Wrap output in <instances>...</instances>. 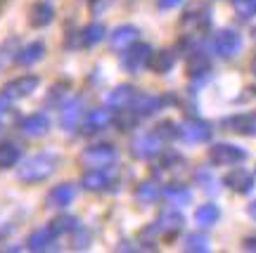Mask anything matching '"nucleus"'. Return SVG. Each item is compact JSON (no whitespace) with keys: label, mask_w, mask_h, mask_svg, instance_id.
Instances as JSON below:
<instances>
[{"label":"nucleus","mask_w":256,"mask_h":253,"mask_svg":"<svg viewBox=\"0 0 256 253\" xmlns=\"http://www.w3.org/2000/svg\"><path fill=\"white\" fill-rule=\"evenodd\" d=\"M40 88V78L34 76V73H24V76H17V78H12L2 85V95L8 97V100H24L28 95H34V92Z\"/></svg>","instance_id":"10"},{"label":"nucleus","mask_w":256,"mask_h":253,"mask_svg":"<svg viewBox=\"0 0 256 253\" xmlns=\"http://www.w3.org/2000/svg\"><path fill=\"white\" fill-rule=\"evenodd\" d=\"M154 133L162 137V142H174V140H180V123L176 121H159L154 128Z\"/></svg>","instance_id":"33"},{"label":"nucleus","mask_w":256,"mask_h":253,"mask_svg":"<svg viewBox=\"0 0 256 253\" xmlns=\"http://www.w3.org/2000/svg\"><path fill=\"white\" fill-rule=\"evenodd\" d=\"M116 159H119L116 147L110 145V142H100V145L86 147L78 156V163L86 171H90V168H112L116 163Z\"/></svg>","instance_id":"2"},{"label":"nucleus","mask_w":256,"mask_h":253,"mask_svg":"<svg viewBox=\"0 0 256 253\" xmlns=\"http://www.w3.org/2000/svg\"><path fill=\"white\" fill-rule=\"evenodd\" d=\"M183 249L192 253H206L211 249V239L209 235L204 232H190V235L183 239Z\"/></svg>","instance_id":"30"},{"label":"nucleus","mask_w":256,"mask_h":253,"mask_svg":"<svg viewBox=\"0 0 256 253\" xmlns=\"http://www.w3.org/2000/svg\"><path fill=\"white\" fill-rule=\"evenodd\" d=\"M247 159V149H242L238 145H230V142H216L209 149V161L214 166H223V168H232Z\"/></svg>","instance_id":"6"},{"label":"nucleus","mask_w":256,"mask_h":253,"mask_svg":"<svg viewBox=\"0 0 256 253\" xmlns=\"http://www.w3.org/2000/svg\"><path fill=\"white\" fill-rule=\"evenodd\" d=\"M252 36H254V40H256V26H254V28H252Z\"/></svg>","instance_id":"44"},{"label":"nucleus","mask_w":256,"mask_h":253,"mask_svg":"<svg viewBox=\"0 0 256 253\" xmlns=\"http://www.w3.org/2000/svg\"><path fill=\"white\" fill-rule=\"evenodd\" d=\"M112 123H114V111H112V107L92 109V111L86 114V118H83V123L78 130H81V135H98L102 130H107Z\"/></svg>","instance_id":"12"},{"label":"nucleus","mask_w":256,"mask_h":253,"mask_svg":"<svg viewBox=\"0 0 256 253\" xmlns=\"http://www.w3.org/2000/svg\"><path fill=\"white\" fill-rule=\"evenodd\" d=\"M60 232L55 230V225L52 223H48V225L38 227V230H34L31 235H28L26 239V249L28 251H50V249H55L57 239H60Z\"/></svg>","instance_id":"15"},{"label":"nucleus","mask_w":256,"mask_h":253,"mask_svg":"<svg viewBox=\"0 0 256 253\" xmlns=\"http://www.w3.org/2000/svg\"><path fill=\"white\" fill-rule=\"evenodd\" d=\"M220 220V208L216 204H202L197 211H194V223L202 227V230H209Z\"/></svg>","instance_id":"28"},{"label":"nucleus","mask_w":256,"mask_h":253,"mask_svg":"<svg viewBox=\"0 0 256 253\" xmlns=\"http://www.w3.org/2000/svg\"><path fill=\"white\" fill-rule=\"evenodd\" d=\"M180 28H183V36L192 38H202L204 33H209L211 7L209 5H194V7L185 9V14L180 17Z\"/></svg>","instance_id":"3"},{"label":"nucleus","mask_w":256,"mask_h":253,"mask_svg":"<svg viewBox=\"0 0 256 253\" xmlns=\"http://www.w3.org/2000/svg\"><path fill=\"white\" fill-rule=\"evenodd\" d=\"M74 199H76V185L72 182H62L52 190L48 192L46 197V208H55V211H62V208L72 206Z\"/></svg>","instance_id":"19"},{"label":"nucleus","mask_w":256,"mask_h":253,"mask_svg":"<svg viewBox=\"0 0 256 253\" xmlns=\"http://www.w3.org/2000/svg\"><path fill=\"white\" fill-rule=\"evenodd\" d=\"M211 52L220 57V59H232L238 57L240 50H242V36H240L235 28H220L216 31L209 40Z\"/></svg>","instance_id":"5"},{"label":"nucleus","mask_w":256,"mask_h":253,"mask_svg":"<svg viewBox=\"0 0 256 253\" xmlns=\"http://www.w3.org/2000/svg\"><path fill=\"white\" fill-rule=\"evenodd\" d=\"M19 161H22V147L12 140H2L0 142V171L17 168Z\"/></svg>","instance_id":"25"},{"label":"nucleus","mask_w":256,"mask_h":253,"mask_svg":"<svg viewBox=\"0 0 256 253\" xmlns=\"http://www.w3.org/2000/svg\"><path fill=\"white\" fill-rule=\"evenodd\" d=\"M55 5L50 0H38L31 5V12H28V24L34 28H43V26H50L55 21Z\"/></svg>","instance_id":"22"},{"label":"nucleus","mask_w":256,"mask_h":253,"mask_svg":"<svg viewBox=\"0 0 256 253\" xmlns=\"http://www.w3.org/2000/svg\"><path fill=\"white\" fill-rule=\"evenodd\" d=\"M130 154H133V159H140V161H152L162 154V137L154 130L140 133L130 140Z\"/></svg>","instance_id":"8"},{"label":"nucleus","mask_w":256,"mask_h":253,"mask_svg":"<svg viewBox=\"0 0 256 253\" xmlns=\"http://www.w3.org/2000/svg\"><path fill=\"white\" fill-rule=\"evenodd\" d=\"M10 102H12V100H8V97L0 92V121H2V116L10 111Z\"/></svg>","instance_id":"41"},{"label":"nucleus","mask_w":256,"mask_h":253,"mask_svg":"<svg viewBox=\"0 0 256 253\" xmlns=\"http://www.w3.org/2000/svg\"><path fill=\"white\" fill-rule=\"evenodd\" d=\"M162 197V190L154 180H147V182H140L136 187V199L140 204H154L156 199Z\"/></svg>","instance_id":"31"},{"label":"nucleus","mask_w":256,"mask_h":253,"mask_svg":"<svg viewBox=\"0 0 256 253\" xmlns=\"http://www.w3.org/2000/svg\"><path fill=\"white\" fill-rule=\"evenodd\" d=\"M194 180H197V185H200L204 192H216L218 187H216V180H214V175H211L209 171H197L194 173Z\"/></svg>","instance_id":"37"},{"label":"nucleus","mask_w":256,"mask_h":253,"mask_svg":"<svg viewBox=\"0 0 256 253\" xmlns=\"http://www.w3.org/2000/svg\"><path fill=\"white\" fill-rule=\"evenodd\" d=\"M138 95H140V92H138V88H136V85H130V83L116 85V88L110 92V97H107V107L116 109V111H121V109H130Z\"/></svg>","instance_id":"21"},{"label":"nucleus","mask_w":256,"mask_h":253,"mask_svg":"<svg viewBox=\"0 0 256 253\" xmlns=\"http://www.w3.org/2000/svg\"><path fill=\"white\" fill-rule=\"evenodd\" d=\"M162 197H164L171 206L176 208H183V206H190L192 201V192L185 187V185H166L162 190Z\"/></svg>","instance_id":"26"},{"label":"nucleus","mask_w":256,"mask_h":253,"mask_svg":"<svg viewBox=\"0 0 256 253\" xmlns=\"http://www.w3.org/2000/svg\"><path fill=\"white\" fill-rule=\"evenodd\" d=\"M232 7L240 19H252L256 14V0H232Z\"/></svg>","instance_id":"36"},{"label":"nucleus","mask_w":256,"mask_h":253,"mask_svg":"<svg viewBox=\"0 0 256 253\" xmlns=\"http://www.w3.org/2000/svg\"><path fill=\"white\" fill-rule=\"evenodd\" d=\"M176 66V52L174 50H159V52H152V59H150V69L159 76L168 73Z\"/></svg>","instance_id":"29"},{"label":"nucleus","mask_w":256,"mask_h":253,"mask_svg":"<svg viewBox=\"0 0 256 253\" xmlns=\"http://www.w3.org/2000/svg\"><path fill=\"white\" fill-rule=\"evenodd\" d=\"M152 45H147V43H140L138 40L133 47H128L124 57H121V66H124V71L126 73H133L138 76L140 71H145L147 66H150V59H152Z\"/></svg>","instance_id":"7"},{"label":"nucleus","mask_w":256,"mask_h":253,"mask_svg":"<svg viewBox=\"0 0 256 253\" xmlns=\"http://www.w3.org/2000/svg\"><path fill=\"white\" fill-rule=\"evenodd\" d=\"M220 126L235 133V135H244V137H254L256 135V111H247V114H235L220 121Z\"/></svg>","instance_id":"17"},{"label":"nucleus","mask_w":256,"mask_h":253,"mask_svg":"<svg viewBox=\"0 0 256 253\" xmlns=\"http://www.w3.org/2000/svg\"><path fill=\"white\" fill-rule=\"evenodd\" d=\"M252 73L256 76V54H254V59H252Z\"/></svg>","instance_id":"43"},{"label":"nucleus","mask_w":256,"mask_h":253,"mask_svg":"<svg viewBox=\"0 0 256 253\" xmlns=\"http://www.w3.org/2000/svg\"><path fill=\"white\" fill-rule=\"evenodd\" d=\"M17 128L24 137H43V135H48V130H50V118H48V114H43V111H34V114H28V116L19 118Z\"/></svg>","instance_id":"16"},{"label":"nucleus","mask_w":256,"mask_h":253,"mask_svg":"<svg viewBox=\"0 0 256 253\" xmlns=\"http://www.w3.org/2000/svg\"><path fill=\"white\" fill-rule=\"evenodd\" d=\"M211 137H214V126L204 118L192 116L185 123H180V140H185L188 145H204Z\"/></svg>","instance_id":"9"},{"label":"nucleus","mask_w":256,"mask_h":253,"mask_svg":"<svg viewBox=\"0 0 256 253\" xmlns=\"http://www.w3.org/2000/svg\"><path fill=\"white\" fill-rule=\"evenodd\" d=\"M242 249L244 251H254L256 253V235H249L242 239Z\"/></svg>","instance_id":"40"},{"label":"nucleus","mask_w":256,"mask_h":253,"mask_svg":"<svg viewBox=\"0 0 256 253\" xmlns=\"http://www.w3.org/2000/svg\"><path fill=\"white\" fill-rule=\"evenodd\" d=\"M60 168V156L55 152H40L28 159H22L17 166V178L24 185H40L52 178Z\"/></svg>","instance_id":"1"},{"label":"nucleus","mask_w":256,"mask_h":253,"mask_svg":"<svg viewBox=\"0 0 256 253\" xmlns=\"http://www.w3.org/2000/svg\"><path fill=\"white\" fill-rule=\"evenodd\" d=\"M114 185H116V180H114V166L112 168H90V171L83 173L81 178V187L86 192H110V190H116Z\"/></svg>","instance_id":"11"},{"label":"nucleus","mask_w":256,"mask_h":253,"mask_svg":"<svg viewBox=\"0 0 256 253\" xmlns=\"http://www.w3.org/2000/svg\"><path fill=\"white\" fill-rule=\"evenodd\" d=\"M19 47H22V45H19V40L12 36L5 45L0 47V64H2V66H8V62H14V59H17Z\"/></svg>","instance_id":"35"},{"label":"nucleus","mask_w":256,"mask_h":253,"mask_svg":"<svg viewBox=\"0 0 256 253\" xmlns=\"http://www.w3.org/2000/svg\"><path fill=\"white\" fill-rule=\"evenodd\" d=\"M83 109H86V102H83L81 97L66 100L62 107H60V126H62L64 130H76V128H81L83 118H86Z\"/></svg>","instance_id":"13"},{"label":"nucleus","mask_w":256,"mask_h":253,"mask_svg":"<svg viewBox=\"0 0 256 253\" xmlns=\"http://www.w3.org/2000/svg\"><path fill=\"white\" fill-rule=\"evenodd\" d=\"M188 73H190L192 81L197 83H204L206 78L211 76V59L206 52L202 50H192L188 54Z\"/></svg>","instance_id":"20"},{"label":"nucleus","mask_w":256,"mask_h":253,"mask_svg":"<svg viewBox=\"0 0 256 253\" xmlns=\"http://www.w3.org/2000/svg\"><path fill=\"white\" fill-rule=\"evenodd\" d=\"M112 0H90V9H92V14H100L102 9L110 5Z\"/></svg>","instance_id":"38"},{"label":"nucleus","mask_w":256,"mask_h":253,"mask_svg":"<svg viewBox=\"0 0 256 253\" xmlns=\"http://www.w3.org/2000/svg\"><path fill=\"white\" fill-rule=\"evenodd\" d=\"M46 52H48V47L43 40H31V43L19 47L14 62H17L19 66H34V64H38L43 57H46Z\"/></svg>","instance_id":"23"},{"label":"nucleus","mask_w":256,"mask_h":253,"mask_svg":"<svg viewBox=\"0 0 256 253\" xmlns=\"http://www.w3.org/2000/svg\"><path fill=\"white\" fill-rule=\"evenodd\" d=\"M183 0H156V7L159 9H174V7H178Z\"/></svg>","instance_id":"39"},{"label":"nucleus","mask_w":256,"mask_h":253,"mask_svg":"<svg viewBox=\"0 0 256 253\" xmlns=\"http://www.w3.org/2000/svg\"><path fill=\"white\" fill-rule=\"evenodd\" d=\"M107 38V28L102 21H90L88 26L81 28V47H95Z\"/></svg>","instance_id":"27"},{"label":"nucleus","mask_w":256,"mask_h":253,"mask_svg":"<svg viewBox=\"0 0 256 253\" xmlns=\"http://www.w3.org/2000/svg\"><path fill=\"white\" fill-rule=\"evenodd\" d=\"M52 225L60 235H72V232H78L81 230V220L76 216H69V213H62V216H57L52 220Z\"/></svg>","instance_id":"34"},{"label":"nucleus","mask_w":256,"mask_h":253,"mask_svg":"<svg viewBox=\"0 0 256 253\" xmlns=\"http://www.w3.org/2000/svg\"><path fill=\"white\" fill-rule=\"evenodd\" d=\"M162 107H166L164 97H156V95H138L130 109H133L140 118H147V116H152V114H156Z\"/></svg>","instance_id":"24"},{"label":"nucleus","mask_w":256,"mask_h":253,"mask_svg":"<svg viewBox=\"0 0 256 253\" xmlns=\"http://www.w3.org/2000/svg\"><path fill=\"white\" fill-rule=\"evenodd\" d=\"M66 100H69V81H62V83H55V85L50 88V92H48V97H46V104L48 107L60 109Z\"/></svg>","instance_id":"32"},{"label":"nucleus","mask_w":256,"mask_h":253,"mask_svg":"<svg viewBox=\"0 0 256 253\" xmlns=\"http://www.w3.org/2000/svg\"><path fill=\"white\" fill-rule=\"evenodd\" d=\"M247 216L252 218V220H256V199H254V201H252V204H249V206H247Z\"/></svg>","instance_id":"42"},{"label":"nucleus","mask_w":256,"mask_h":253,"mask_svg":"<svg viewBox=\"0 0 256 253\" xmlns=\"http://www.w3.org/2000/svg\"><path fill=\"white\" fill-rule=\"evenodd\" d=\"M138 38H140V28L133 26V24H121L112 31L110 36V47L114 52H126L128 47H133L138 43Z\"/></svg>","instance_id":"18"},{"label":"nucleus","mask_w":256,"mask_h":253,"mask_svg":"<svg viewBox=\"0 0 256 253\" xmlns=\"http://www.w3.org/2000/svg\"><path fill=\"white\" fill-rule=\"evenodd\" d=\"M183 227H185V216L180 213V208L168 206L156 216L154 223L147 227V232H152L154 237H166V239H171V237H176Z\"/></svg>","instance_id":"4"},{"label":"nucleus","mask_w":256,"mask_h":253,"mask_svg":"<svg viewBox=\"0 0 256 253\" xmlns=\"http://www.w3.org/2000/svg\"><path fill=\"white\" fill-rule=\"evenodd\" d=\"M223 185L228 187L230 192H235V194H252L256 187V178L254 173L247 171V168H230V173L223 178Z\"/></svg>","instance_id":"14"}]
</instances>
